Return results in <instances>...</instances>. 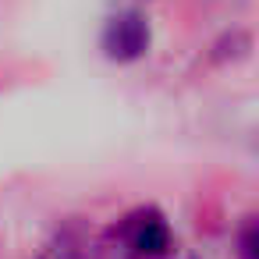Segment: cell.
Segmentation results:
<instances>
[{
  "mask_svg": "<svg viewBox=\"0 0 259 259\" xmlns=\"http://www.w3.org/2000/svg\"><path fill=\"white\" fill-rule=\"evenodd\" d=\"M149 43H153V29H149L146 15L135 11V8L110 15L107 25H103V36H100L103 54H107L110 61H117V64H128V61L146 57Z\"/></svg>",
  "mask_w": 259,
  "mask_h": 259,
  "instance_id": "cell-2",
  "label": "cell"
},
{
  "mask_svg": "<svg viewBox=\"0 0 259 259\" xmlns=\"http://www.w3.org/2000/svg\"><path fill=\"white\" fill-rule=\"evenodd\" d=\"M110 241H114V252L121 248V259H163V255L174 248L170 224H167L163 213L153 209V206L128 213V217L110 231Z\"/></svg>",
  "mask_w": 259,
  "mask_h": 259,
  "instance_id": "cell-1",
  "label": "cell"
},
{
  "mask_svg": "<svg viewBox=\"0 0 259 259\" xmlns=\"http://www.w3.org/2000/svg\"><path fill=\"white\" fill-rule=\"evenodd\" d=\"M238 245H241V259H259V231H255V224L248 220L245 227H241V234H238Z\"/></svg>",
  "mask_w": 259,
  "mask_h": 259,
  "instance_id": "cell-4",
  "label": "cell"
},
{
  "mask_svg": "<svg viewBox=\"0 0 259 259\" xmlns=\"http://www.w3.org/2000/svg\"><path fill=\"white\" fill-rule=\"evenodd\" d=\"M36 259H93V248H89V241L82 238L78 227H64L39 248Z\"/></svg>",
  "mask_w": 259,
  "mask_h": 259,
  "instance_id": "cell-3",
  "label": "cell"
}]
</instances>
